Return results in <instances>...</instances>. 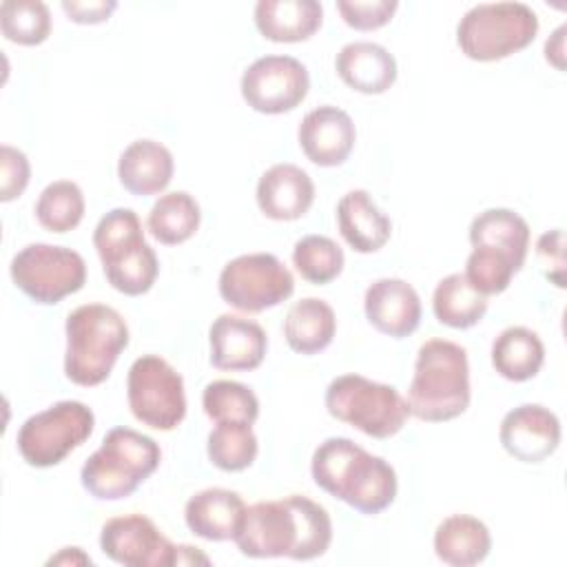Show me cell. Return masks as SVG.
I'll list each match as a JSON object with an SVG mask.
<instances>
[{
    "label": "cell",
    "mask_w": 567,
    "mask_h": 567,
    "mask_svg": "<svg viewBox=\"0 0 567 567\" xmlns=\"http://www.w3.org/2000/svg\"><path fill=\"white\" fill-rule=\"evenodd\" d=\"M545 58L547 62H551L558 71L565 69V24H560L549 40L545 42Z\"/></svg>",
    "instance_id": "cell-40"
},
{
    "label": "cell",
    "mask_w": 567,
    "mask_h": 567,
    "mask_svg": "<svg viewBox=\"0 0 567 567\" xmlns=\"http://www.w3.org/2000/svg\"><path fill=\"white\" fill-rule=\"evenodd\" d=\"M208 343L210 363L217 370H255L268 350V337L257 321L228 312L213 321Z\"/></svg>",
    "instance_id": "cell-17"
},
{
    "label": "cell",
    "mask_w": 567,
    "mask_h": 567,
    "mask_svg": "<svg viewBox=\"0 0 567 567\" xmlns=\"http://www.w3.org/2000/svg\"><path fill=\"white\" fill-rule=\"evenodd\" d=\"M334 66L339 78L352 91H359L365 95L385 93L396 80L394 55L385 47L368 40H359L341 47V51L337 53Z\"/></svg>",
    "instance_id": "cell-21"
},
{
    "label": "cell",
    "mask_w": 567,
    "mask_h": 567,
    "mask_svg": "<svg viewBox=\"0 0 567 567\" xmlns=\"http://www.w3.org/2000/svg\"><path fill=\"white\" fill-rule=\"evenodd\" d=\"M159 461L162 450L155 439L131 427H113L82 465L80 481L93 498L120 501L131 496L159 467Z\"/></svg>",
    "instance_id": "cell-5"
},
{
    "label": "cell",
    "mask_w": 567,
    "mask_h": 567,
    "mask_svg": "<svg viewBox=\"0 0 567 567\" xmlns=\"http://www.w3.org/2000/svg\"><path fill=\"white\" fill-rule=\"evenodd\" d=\"M31 166L20 148L9 144L0 146V199L11 202L20 197L29 184Z\"/></svg>",
    "instance_id": "cell-37"
},
{
    "label": "cell",
    "mask_w": 567,
    "mask_h": 567,
    "mask_svg": "<svg viewBox=\"0 0 567 567\" xmlns=\"http://www.w3.org/2000/svg\"><path fill=\"white\" fill-rule=\"evenodd\" d=\"M91 565V558L80 547H64L58 556L49 558V565Z\"/></svg>",
    "instance_id": "cell-41"
},
{
    "label": "cell",
    "mask_w": 567,
    "mask_h": 567,
    "mask_svg": "<svg viewBox=\"0 0 567 567\" xmlns=\"http://www.w3.org/2000/svg\"><path fill=\"white\" fill-rule=\"evenodd\" d=\"M310 89L308 69L292 55L257 58L241 75V97L250 109L279 115L297 109Z\"/></svg>",
    "instance_id": "cell-14"
},
{
    "label": "cell",
    "mask_w": 567,
    "mask_h": 567,
    "mask_svg": "<svg viewBox=\"0 0 567 567\" xmlns=\"http://www.w3.org/2000/svg\"><path fill=\"white\" fill-rule=\"evenodd\" d=\"M543 361L545 346L540 337L525 326L505 328L492 343V365L507 381L523 383L534 379Z\"/></svg>",
    "instance_id": "cell-28"
},
{
    "label": "cell",
    "mask_w": 567,
    "mask_h": 567,
    "mask_svg": "<svg viewBox=\"0 0 567 567\" xmlns=\"http://www.w3.org/2000/svg\"><path fill=\"white\" fill-rule=\"evenodd\" d=\"M64 374L75 385L93 388L109 379L117 357L128 346L124 317L104 303H84L69 312Z\"/></svg>",
    "instance_id": "cell-4"
},
{
    "label": "cell",
    "mask_w": 567,
    "mask_h": 567,
    "mask_svg": "<svg viewBox=\"0 0 567 567\" xmlns=\"http://www.w3.org/2000/svg\"><path fill=\"white\" fill-rule=\"evenodd\" d=\"M299 146L317 166H339L354 148L357 128L352 117L332 104H323L303 115L299 131Z\"/></svg>",
    "instance_id": "cell-16"
},
{
    "label": "cell",
    "mask_w": 567,
    "mask_h": 567,
    "mask_svg": "<svg viewBox=\"0 0 567 567\" xmlns=\"http://www.w3.org/2000/svg\"><path fill=\"white\" fill-rule=\"evenodd\" d=\"M432 310L443 326L465 330L485 317L487 297L478 292L463 272H452L436 284L432 295Z\"/></svg>",
    "instance_id": "cell-29"
},
{
    "label": "cell",
    "mask_w": 567,
    "mask_h": 567,
    "mask_svg": "<svg viewBox=\"0 0 567 567\" xmlns=\"http://www.w3.org/2000/svg\"><path fill=\"white\" fill-rule=\"evenodd\" d=\"M208 458L224 472H241L257 458L259 443L250 423H215L206 443Z\"/></svg>",
    "instance_id": "cell-31"
},
{
    "label": "cell",
    "mask_w": 567,
    "mask_h": 567,
    "mask_svg": "<svg viewBox=\"0 0 567 567\" xmlns=\"http://www.w3.org/2000/svg\"><path fill=\"white\" fill-rule=\"evenodd\" d=\"M343 250L326 235H306L292 248V264L297 272L315 286L337 279L343 270Z\"/></svg>",
    "instance_id": "cell-35"
},
{
    "label": "cell",
    "mask_w": 567,
    "mask_h": 567,
    "mask_svg": "<svg viewBox=\"0 0 567 567\" xmlns=\"http://www.w3.org/2000/svg\"><path fill=\"white\" fill-rule=\"evenodd\" d=\"M93 246L109 284L117 292L137 297L153 288L159 264L155 250L144 239L142 221L135 210H109L93 230Z\"/></svg>",
    "instance_id": "cell-6"
},
{
    "label": "cell",
    "mask_w": 567,
    "mask_h": 567,
    "mask_svg": "<svg viewBox=\"0 0 567 567\" xmlns=\"http://www.w3.org/2000/svg\"><path fill=\"white\" fill-rule=\"evenodd\" d=\"M536 255L545 277L554 286L565 288V233L560 228L543 233L536 241Z\"/></svg>",
    "instance_id": "cell-38"
},
{
    "label": "cell",
    "mask_w": 567,
    "mask_h": 567,
    "mask_svg": "<svg viewBox=\"0 0 567 567\" xmlns=\"http://www.w3.org/2000/svg\"><path fill=\"white\" fill-rule=\"evenodd\" d=\"M470 365L463 346L447 339H427L414 361L408 390L410 414L441 423L461 416L470 405Z\"/></svg>",
    "instance_id": "cell-3"
},
{
    "label": "cell",
    "mask_w": 567,
    "mask_h": 567,
    "mask_svg": "<svg viewBox=\"0 0 567 567\" xmlns=\"http://www.w3.org/2000/svg\"><path fill=\"white\" fill-rule=\"evenodd\" d=\"M315 202L310 175L295 164H275L257 182V206L275 221L303 217Z\"/></svg>",
    "instance_id": "cell-19"
},
{
    "label": "cell",
    "mask_w": 567,
    "mask_h": 567,
    "mask_svg": "<svg viewBox=\"0 0 567 567\" xmlns=\"http://www.w3.org/2000/svg\"><path fill=\"white\" fill-rule=\"evenodd\" d=\"M396 0H339L343 22L357 31H374L388 24L396 11Z\"/></svg>",
    "instance_id": "cell-36"
},
{
    "label": "cell",
    "mask_w": 567,
    "mask_h": 567,
    "mask_svg": "<svg viewBox=\"0 0 567 567\" xmlns=\"http://www.w3.org/2000/svg\"><path fill=\"white\" fill-rule=\"evenodd\" d=\"M95 416L82 401H58L18 430V452L33 467L62 463L93 432Z\"/></svg>",
    "instance_id": "cell-9"
},
{
    "label": "cell",
    "mask_w": 567,
    "mask_h": 567,
    "mask_svg": "<svg viewBox=\"0 0 567 567\" xmlns=\"http://www.w3.org/2000/svg\"><path fill=\"white\" fill-rule=\"evenodd\" d=\"M13 284L35 303H58L78 292L86 281V264L80 252L51 246L29 244L9 266Z\"/></svg>",
    "instance_id": "cell-12"
},
{
    "label": "cell",
    "mask_w": 567,
    "mask_h": 567,
    "mask_svg": "<svg viewBox=\"0 0 567 567\" xmlns=\"http://www.w3.org/2000/svg\"><path fill=\"white\" fill-rule=\"evenodd\" d=\"M133 416L153 430H175L186 416L182 374L162 357L144 354L133 361L126 379Z\"/></svg>",
    "instance_id": "cell-11"
},
{
    "label": "cell",
    "mask_w": 567,
    "mask_h": 567,
    "mask_svg": "<svg viewBox=\"0 0 567 567\" xmlns=\"http://www.w3.org/2000/svg\"><path fill=\"white\" fill-rule=\"evenodd\" d=\"M173 155L155 140L131 142L117 162L120 184L137 197H148L162 193L173 179Z\"/></svg>",
    "instance_id": "cell-23"
},
{
    "label": "cell",
    "mask_w": 567,
    "mask_h": 567,
    "mask_svg": "<svg viewBox=\"0 0 567 567\" xmlns=\"http://www.w3.org/2000/svg\"><path fill=\"white\" fill-rule=\"evenodd\" d=\"M470 244L498 252L523 268L529 250V226L509 208H487L472 219Z\"/></svg>",
    "instance_id": "cell-25"
},
{
    "label": "cell",
    "mask_w": 567,
    "mask_h": 567,
    "mask_svg": "<svg viewBox=\"0 0 567 567\" xmlns=\"http://www.w3.org/2000/svg\"><path fill=\"white\" fill-rule=\"evenodd\" d=\"M337 226L346 244L357 252L381 250L392 233V221L363 188L348 190L337 204Z\"/></svg>",
    "instance_id": "cell-22"
},
{
    "label": "cell",
    "mask_w": 567,
    "mask_h": 567,
    "mask_svg": "<svg viewBox=\"0 0 567 567\" xmlns=\"http://www.w3.org/2000/svg\"><path fill=\"white\" fill-rule=\"evenodd\" d=\"M246 514L244 498L224 487H208L193 494L184 507L188 529L206 540H233Z\"/></svg>",
    "instance_id": "cell-20"
},
{
    "label": "cell",
    "mask_w": 567,
    "mask_h": 567,
    "mask_svg": "<svg viewBox=\"0 0 567 567\" xmlns=\"http://www.w3.org/2000/svg\"><path fill=\"white\" fill-rule=\"evenodd\" d=\"M117 9L115 0H62V11L78 24H97Z\"/></svg>",
    "instance_id": "cell-39"
},
{
    "label": "cell",
    "mask_w": 567,
    "mask_h": 567,
    "mask_svg": "<svg viewBox=\"0 0 567 567\" xmlns=\"http://www.w3.org/2000/svg\"><path fill=\"white\" fill-rule=\"evenodd\" d=\"M295 292L292 272L270 252L230 259L219 272L221 299L241 312H264Z\"/></svg>",
    "instance_id": "cell-13"
},
{
    "label": "cell",
    "mask_w": 567,
    "mask_h": 567,
    "mask_svg": "<svg viewBox=\"0 0 567 567\" xmlns=\"http://www.w3.org/2000/svg\"><path fill=\"white\" fill-rule=\"evenodd\" d=\"M202 405L210 421L215 423H255L259 416V401L255 392L239 383L219 379L204 388Z\"/></svg>",
    "instance_id": "cell-33"
},
{
    "label": "cell",
    "mask_w": 567,
    "mask_h": 567,
    "mask_svg": "<svg viewBox=\"0 0 567 567\" xmlns=\"http://www.w3.org/2000/svg\"><path fill=\"white\" fill-rule=\"evenodd\" d=\"M498 439L503 450L516 461L540 463L560 443V421L545 405L525 403L503 416Z\"/></svg>",
    "instance_id": "cell-15"
},
{
    "label": "cell",
    "mask_w": 567,
    "mask_h": 567,
    "mask_svg": "<svg viewBox=\"0 0 567 567\" xmlns=\"http://www.w3.org/2000/svg\"><path fill=\"white\" fill-rule=\"evenodd\" d=\"M0 29L16 44H42L51 31V11L42 0H4L0 4Z\"/></svg>",
    "instance_id": "cell-34"
},
{
    "label": "cell",
    "mask_w": 567,
    "mask_h": 567,
    "mask_svg": "<svg viewBox=\"0 0 567 567\" xmlns=\"http://www.w3.org/2000/svg\"><path fill=\"white\" fill-rule=\"evenodd\" d=\"M199 204L186 190H173L162 195L146 219L148 233L164 246L184 244L199 228Z\"/></svg>",
    "instance_id": "cell-30"
},
{
    "label": "cell",
    "mask_w": 567,
    "mask_h": 567,
    "mask_svg": "<svg viewBox=\"0 0 567 567\" xmlns=\"http://www.w3.org/2000/svg\"><path fill=\"white\" fill-rule=\"evenodd\" d=\"M363 310L368 321L392 339L412 334L421 323V299L416 290L394 277H383L368 286Z\"/></svg>",
    "instance_id": "cell-18"
},
{
    "label": "cell",
    "mask_w": 567,
    "mask_h": 567,
    "mask_svg": "<svg viewBox=\"0 0 567 567\" xmlns=\"http://www.w3.org/2000/svg\"><path fill=\"white\" fill-rule=\"evenodd\" d=\"M326 410L372 439H390L410 416L408 401L388 383L361 374H341L326 390Z\"/></svg>",
    "instance_id": "cell-8"
},
{
    "label": "cell",
    "mask_w": 567,
    "mask_h": 567,
    "mask_svg": "<svg viewBox=\"0 0 567 567\" xmlns=\"http://www.w3.org/2000/svg\"><path fill=\"white\" fill-rule=\"evenodd\" d=\"M323 22V7L317 0H259L255 24L266 40L303 42Z\"/></svg>",
    "instance_id": "cell-24"
},
{
    "label": "cell",
    "mask_w": 567,
    "mask_h": 567,
    "mask_svg": "<svg viewBox=\"0 0 567 567\" xmlns=\"http://www.w3.org/2000/svg\"><path fill=\"white\" fill-rule=\"evenodd\" d=\"M248 558L312 560L332 543V520L319 503L292 494L279 501H259L246 507L233 538Z\"/></svg>",
    "instance_id": "cell-1"
},
{
    "label": "cell",
    "mask_w": 567,
    "mask_h": 567,
    "mask_svg": "<svg viewBox=\"0 0 567 567\" xmlns=\"http://www.w3.org/2000/svg\"><path fill=\"white\" fill-rule=\"evenodd\" d=\"M84 195L71 179H58L44 186L35 202V219L49 233H69L84 217Z\"/></svg>",
    "instance_id": "cell-32"
},
{
    "label": "cell",
    "mask_w": 567,
    "mask_h": 567,
    "mask_svg": "<svg viewBox=\"0 0 567 567\" xmlns=\"http://www.w3.org/2000/svg\"><path fill=\"white\" fill-rule=\"evenodd\" d=\"M492 536L483 520L467 514L443 518L434 532V554L452 567H472L487 558Z\"/></svg>",
    "instance_id": "cell-26"
},
{
    "label": "cell",
    "mask_w": 567,
    "mask_h": 567,
    "mask_svg": "<svg viewBox=\"0 0 567 567\" xmlns=\"http://www.w3.org/2000/svg\"><path fill=\"white\" fill-rule=\"evenodd\" d=\"M310 472L323 492L368 516L388 509L396 496L394 467L346 436L319 443Z\"/></svg>",
    "instance_id": "cell-2"
},
{
    "label": "cell",
    "mask_w": 567,
    "mask_h": 567,
    "mask_svg": "<svg viewBox=\"0 0 567 567\" xmlns=\"http://www.w3.org/2000/svg\"><path fill=\"white\" fill-rule=\"evenodd\" d=\"M538 33V16L525 2H483L456 27V44L476 62H494L523 51Z\"/></svg>",
    "instance_id": "cell-7"
},
{
    "label": "cell",
    "mask_w": 567,
    "mask_h": 567,
    "mask_svg": "<svg viewBox=\"0 0 567 567\" xmlns=\"http://www.w3.org/2000/svg\"><path fill=\"white\" fill-rule=\"evenodd\" d=\"M334 310L317 297H306L292 303L284 321L286 341L299 354H317L326 350L334 339Z\"/></svg>",
    "instance_id": "cell-27"
},
{
    "label": "cell",
    "mask_w": 567,
    "mask_h": 567,
    "mask_svg": "<svg viewBox=\"0 0 567 567\" xmlns=\"http://www.w3.org/2000/svg\"><path fill=\"white\" fill-rule=\"evenodd\" d=\"M102 551L124 567H171V565H208L197 547L171 543L151 518L142 514L115 516L104 523L100 534Z\"/></svg>",
    "instance_id": "cell-10"
}]
</instances>
